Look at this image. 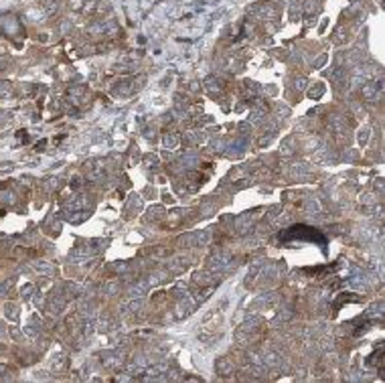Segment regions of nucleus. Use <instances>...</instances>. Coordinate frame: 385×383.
Segmentation results:
<instances>
[{
	"instance_id": "1",
	"label": "nucleus",
	"mask_w": 385,
	"mask_h": 383,
	"mask_svg": "<svg viewBox=\"0 0 385 383\" xmlns=\"http://www.w3.org/2000/svg\"><path fill=\"white\" fill-rule=\"evenodd\" d=\"M278 240L280 242H288V244L290 242H314V244H319L321 247H324V244H326L323 233H319L314 228H307V225H294L290 230L282 231L278 235Z\"/></svg>"
}]
</instances>
